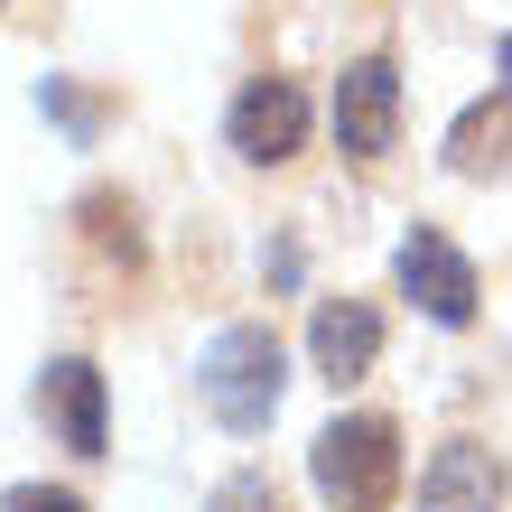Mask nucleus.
Returning a JSON list of instances; mask_svg holds the SVG:
<instances>
[{"mask_svg": "<svg viewBox=\"0 0 512 512\" xmlns=\"http://www.w3.org/2000/svg\"><path fill=\"white\" fill-rule=\"evenodd\" d=\"M0 512H84V503H75L66 485H19V494L0 503Z\"/></svg>", "mask_w": 512, "mask_h": 512, "instance_id": "obj_12", "label": "nucleus"}, {"mask_svg": "<svg viewBox=\"0 0 512 512\" xmlns=\"http://www.w3.org/2000/svg\"><path fill=\"white\" fill-rule=\"evenodd\" d=\"M38 410L56 419V438H66L75 457H103V373L84 364V354L47 364V382H38Z\"/></svg>", "mask_w": 512, "mask_h": 512, "instance_id": "obj_8", "label": "nucleus"}, {"mask_svg": "<svg viewBox=\"0 0 512 512\" xmlns=\"http://www.w3.org/2000/svg\"><path fill=\"white\" fill-rule=\"evenodd\" d=\"M308 354H317V373L326 382H364L373 373V354H382V308L373 298H317V317H308Z\"/></svg>", "mask_w": 512, "mask_h": 512, "instance_id": "obj_6", "label": "nucleus"}, {"mask_svg": "<svg viewBox=\"0 0 512 512\" xmlns=\"http://www.w3.org/2000/svg\"><path fill=\"white\" fill-rule=\"evenodd\" d=\"M447 168L457 177H512V94L475 103L447 122Z\"/></svg>", "mask_w": 512, "mask_h": 512, "instance_id": "obj_9", "label": "nucleus"}, {"mask_svg": "<svg viewBox=\"0 0 512 512\" xmlns=\"http://www.w3.org/2000/svg\"><path fill=\"white\" fill-rule=\"evenodd\" d=\"M84 233H94L122 270H140V233H131V205L122 196H84Z\"/></svg>", "mask_w": 512, "mask_h": 512, "instance_id": "obj_10", "label": "nucleus"}, {"mask_svg": "<svg viewBox=\"0 0 512 512\" xmlns=\"http://www.w3.org/2000/svg\"><path fill=\"white\" fill-rule=\"evenodd\" d=\"M233 149H243L252 168H280L298 159V140H308V94H298L289 75H252L243 94H233Z\"/></svg>", "mask_w": 512, "mask_h": 512, "instance_id": "obj_5", "label": "nucleus"}, {"mask_svg": "<svg viewBox=\"0 0 512 512\" xmlns=\"http://www.w3.org/2000/svg\"><path fill=\"white\" fill-rule=\"evenodd\" d=\"M401 298L419 317H438V326H475V298H485V289H475V261L447 243L438 224H419L401 243Z\"/></svg>", "mask_w": 512, "mask_h": 512, "instance_id": "obj_3", "label": "nucleus"}, {"mask_svg": "<svg viewBox=\"0 0 512 512\" xmlns=\"http://www.w3.org/2000/svg\"><path fill=\"white\" fill-rule=\"evenodd\" d=\"M280 373H289V354H280L270 326H224V336L196 354V391H205V410H215L233 438H261L270 419H280Z\"/></svg>", "mask_w": 512, "mask_h": 512, "instance_id": "obj_1", "label": "nucleus"}, {"mask_svg": "<svg viewBox=\"0 0 512 512\" xmlns=\"http://www.w3.org/2000/svg\"><path fill=\"white\" fill-rule=\"evenodd\" d=\"M336 140H345V159H382L401 140V66L391 56H354L336 75Z\"/></svg>", "mask_w": 512, "mask_h": 512, "instance_id": "obj_4", "label": "nucleus"}, {"mask_svg": "<svg viewBox=\"0 0 512 512\" xmlns=\"http://www.w3.org/2000/svg\"><path fill=\"white\" fill-rule=\"evenodd\" d=\"M419 512H503V466L494 447L447 438L429 466H419Z\"/></svg>", "mask_w": 512, "mask_h": 512, "instance_id": "obj_7", "label": "nucleus"}, {"mask_svg": "<svg viewBox=\"0 0 512 512\" xmlns=\"http://www.w3.org/2000/svg\"><path fill=\"white\" fill-rule=\"evenodd\" d=\"M308 475H317V494L336 512H382L391 494H401V429H391L382 410L326 419L317 447H308Z\"/></svg>", "mask_w": 512, "mask_h": 512, "instance_id": "obj_2", "label": "nucleus"}, {"mask_svg": "<svg viewBox=\"0 0 512 512\" xmlns=\"http://www.w3.org/2000/svg\"><path fill=\"white\" fill-rule=\"evenodd\" d=\"M494 66H503V75H512V38H503V47H494Z\"/></svg>", "mask_w": 512, "mask_h": 512, "instance_id": "obj_13", "label": "nucleus"}, {"mask_svg": "<svg viewBox=\"0 0 512 512\" xmlns=\"http://www.w3.org/2000/svg\"><path fill=\"white\" fill-rule=\"evenodd\" d=\"M215 512H280V494H270V475H233L215 494Z\"/></svg>", "mask_w": 512, "mask_h": 512, "instance_id": "obj_11", "label": "nucleus"}]
</instances>
